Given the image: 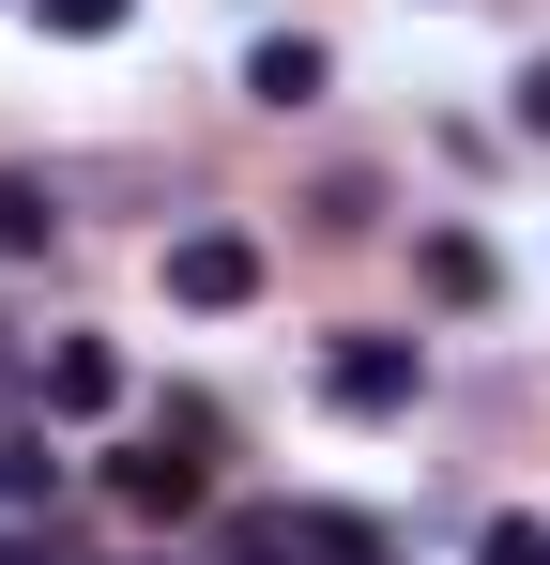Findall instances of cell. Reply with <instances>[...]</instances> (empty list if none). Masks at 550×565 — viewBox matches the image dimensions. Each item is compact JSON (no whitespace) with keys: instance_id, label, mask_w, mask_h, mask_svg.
<instances>
[{"instance_id":"cell-12","label":"cell","mask_w":550,"mask_h":565,"mask_svg":"<svg viewBox=\"0 0 550 565\" xmlns=\"http://www.w3.org/2000/svg\"><path fill=\"white\" fill-rule=\"evenodd\" d=\"M520 122H536V138H550V62H536V77H520Z\"/></svg>"},{"instance_id":"cell-2","label":"cell","mask_w":550,"mask_h":565,"mask_svg":"<svg viewBox=\"0 0 550 565\" xmlns=\"http://www.w3.org/2000/svg\"><path fill=\"white\" fill-rule=\"evenodd\" d=\"M169 306H199V321L261 306V245L245 230H169Z\"/></svg>"},{"instance_id":"cell-7","label":"cell","mask_w":550,"mask_h":565,"mask_svg":"<svg viewBox=\"0 0 550 565\" xmlns=\"http://www.w3.org/2000/svg\"><path fill=\"white\" fill-rule=\"evenodd\" d=\"M62 245V199L46 184H0V260H46Z\"/></svg>"},{"instance_id":"cell-5","label":"cell","mask_w":550,"mask_h":565,"mask_svg":"<svg viewBox=\"0 0 550 565\" xmlns=\"http://www.w3.org/2000/svg\"><path fill=\"white\" fill-rule=\"evenodd\" d=\"M321 77H337V62H321L306 31H275L261 62H245V93H261V107H321Z\"/></svg>"},{"instance_id":"cell-6","label":"cell","mask_w":550,"mask_h":565,"mask_svg":"<svg viewBox=\"0 0 550 565\" xmlns=\"http://www.w3.org/2000/svg\"><path fill=\"white\" fill-rule=\"evenodd\" d=\"M290 551L306 565H382V535H367L352 504H290Z\"/></svg>"},{"instance_id":"cell-1","label":"cell","mask_w":550,"mask_h":565,"mask_svg":"<svg viewBox=\"0 0 550 565\" xmlns=\"http://www.w3.org/2000/svg\"><path fill=\"white\" fill-rule=\"evenodd\" d=\"M321 397L382 428V413H413V397H429V352H413V337H337V352H321Z\"/></svg>"},{"instance_id":"cell-4","label":"cell","mask_w":550,"mask_h":565,"mask_svg":"<svg viewBox=\"0 0 550 565\" xmlns=\"http://www.w3.org/2000/svg\"><path fill=\"white\" fill-rule=\"evenodd\" d=\"M107 397H123V352H107V337H62V352H46V413H62V428H92Z\"/></svg>"},{"instance_id":"cell-11","label":"cell","mask_w":550,"mask_h":565,"mask_svg":"<svg viewBox=\"0 0 550 565\" xmlns=\"http://www.w3.org/2000/svg\"><path fill=\"white\" fill-rule=\"evenodd\" d=\"M474 565H550V520H520V504H505V520L474 535Z\"/></svg>"},{"instance_id":"cell-10","label":"cell","mask_w":550,"mask_h":565,"mask_svg":"<svg viewBox=\"0 0 550 565\" xmlns=\"http://www.w3.org/2000/svg\"><path fill=\"white\" fill-rule=\"evenodd\" d=\"M46 489H62V459H46V428H31V444H0V504H46Z\"/></svg>"},{"instance_id":"cell-9","label":"cell","mask_w":550,"mask_h":565,"mask_svg":"<svg viewBox=\"0 0 550 565\" xmlns=\"http://www.w3.org/2000/svg\"><path fill=\"white\" fill-rule=\"evenodd\" d=\"M31 15H46V31H62V46H107V31H123V15H138V0H31Z\"/></svg>"},{"instance_id":"cell-3","label":"cell","mask_w":550,"mask_h":565,"mask_svg":"<svg viewBox=\"0 0 550 565\" xmlns=\"http://www.w3.org/2000/svg\"><path fill=\"white\" fill-rule=\"evenodd\" d=\"M169 444H183V428H169ZM169 444H138V459H107V489H123L138 520H199V489H214V473H199V459H169Z\"/></svg>"},{"instance_id":"cell-8","label":"cell","mask_w":550,"mask_h":565,"mask_svg":"<svg viewBox=\"0 0 550 565\" xmlns=\"http://www.w3.org/2000/svg\"><path fill=\"white\" fill-rule=\"evenodd\" d=\"M429 290L474 306V290H489V245H474V230H429Z\"/></svg>"}]
</instances>
